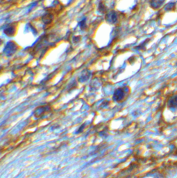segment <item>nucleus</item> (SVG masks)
<instances>
[{"label":"nucleus","instance_id":"9b49d317","mask_svg":"<svg viewBox=\"0 0 177 178\" xmlns=\"http://www.w3.org/2000/svg\"><path fill=\"white\" fill-rule=\"evenodd\" d=\"M78 25H79L80 28H81V30H85V28H86V19H83L78 23Z\"/></svg>","mask_w":177,"mask_h":178},{"label":"nucleus","instance_id":"423d86ee","mask_svg":"<svg viewBox=\"0 0 177 178\" xmlns=\"http://www.w3.org/2000/svg\"><path fill=\"white\" fill-rule=\"evenodd\" d=\"M165 0H151L150 1V6L153 9H158L163 4Z\"/></svg>","mask_w":177,"mask_h":178},{"label":"nucleus","instance_id":"20e7f679","mask_svg":"<svg viewBox=\"0 0 177 178\" xmlns=\"http://www.w3.org/2000/svg\"><path fill=\"white\" fill-rule=\"evenodd\" d=\"M49 110V106H44V107H38L37 108L34 112H33V116H34L35 118H41V117L43 116L44 114H46Z\"/></svg>","mask_w":177,"mask_h":178},{"label":"nucleus","instance_id":"f03ea898","mask_svg":"<svg viewBox=\"0 0 177 178\" xmlns=\"http://www.w3.org/2000/svg\"><path fill=\"white\" fill-rule=\"evenodd\" d=\"M126 89H128V88H119V89H116L113 94V100L115 102H119L122 100L124 98L125 95H126Z\"/></svg>","mask_w":177,"mask_h":178},{"label":"nucleus","instance_id":"0eeeda50","mask_svg":"<svg viewBox=\"0 0 177 178\" xmlns=\"http://www.w3.org/2000/svg\"><path fill=\"white\" fill-rule=\"evenodd\" d=\"M3 33L6 34L8 36H12L15 33V28L12 25H9L7 26L6 28L3 29Z\"/></svg>","mask_w":177,"mask_h":178},{"label":"nucleus","instance_id":"f257e3e1","mask_svg":"<svg viewBox=\"0 0 177 178\" xmlns=\"http://www.w3.org/2000/svg\"><path fill=\"white\" fill-rule=\"evenodd\" d=\"M17 46L16 43L12 42V41H10V42L6 43V46H5L4 49H3V53L8 56V57H9V56L13 54L17 51Z\"/></svg>","mask_w":177,"mask_h":178},{"label":"nucleus","instance_id":"ddd939ff","mask_svg":"<svg viewBox=\"0 0 177 178\" xmlns=\"http://www.w3.org/2000/svg\"><path fill=\"white\" fill-rule=\"evenodd\" d=\"M72 40L74 41V43H77L78 41H79V40H80V37H78V36H75V37L73 38Z\"/></svg>","mask_w":177,"mask_h":178},{"label":"nucleus","instance_id":"1a4fd4ad","mask_svg":"<svg viewBox=\"0 0 177 178\" xmlns=\"http://www.w3.org/2000/svg\"><path fill=\"white\" fill-rule=\"evenodd\" d=\"M98 10H99V11L101 13H104L107 12L108 8H107L106 6L103 2H100L99 6H98Z\"/></svg>","mask_w":177,"mask_h":178},{"label":"nucleus","instance_id":"39448f33","mask_svg":"<svg viewBox=\"0 0 177 178\" xmlns=\"http://www.w3.org/2000/svg\"><path fill=\"white\" fill-rule=\"evenodd\" d=\"M91 76V73L88 70H84L82 72L81 75H80L79 78H78V81L80 82H86L87 80H89L90 77Z\"/></svg>","mask_w":177,"mask_h":178},{"label":"nucleus","instance_id":"9d476101","mask_svg":"<svg viewBox=\"0 0 177 178\" xmlns=\"http://www.w3.org/2000/svg\"><path fill=\"white\" fill-rule=\"evenodd\" d=\"M177 106V96H175L170 100L169 103V107H176Z\"/></svg>","mask_w":177,"mask_h":178},{"label":"nucleus","instance_id":"7ed1b4c3","mask_svg":"<svg viewBox=\"0 0 177 178\" xmlns=\"http://www.w3.org/2000/svg\"><path fill=\"white\" fill-rule=\"evenodd\" d=\"M106 21L109 24H114L117 23L118 20V16L117 12L114 11V10H111L109 11L106 14V17H105Z\"/></svg>","mask_w":177,"mask_h":178},{"label":"nucleus","instance_id":"f8f14e48","mask_svg":"<svg viewBox=\"0 0 177 178\" xmlns=\"http://www.w3.org/2000/svg\"><path fill=\"white\" fill-rule=\"evenodd\" d=\"M85 127V125H81V127H79V128H78V129L77 130V132H76V134H79L80 132H83V129H84V127Z\"/></svg>","mask_w":177,"mask_h":178},{"label":"nucleus","instance_id":"6e6552de","mask_svg":"<svg viewBox=\"0 0 177 178\" xmlns=\"http://www.w3.org/2000/svg\"><path fill=\"white\" fill-rule=\"evenodd\" d=\"M53 15L51 13H45L42 17V20L44 22V24H50V23L53 21Z\"/></svg>","mask_w":177,"mask_h":178}]
</instances>
